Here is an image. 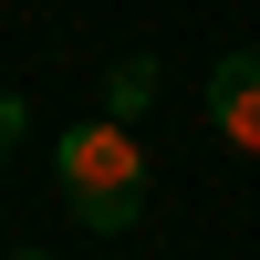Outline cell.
<instances>
[{
	"label": "cell",
	"mask_w": 260,
	"mask_h": 260,
	"mask_svg": "<svg viewBox=\"0 0 260 260\" xmlns=\"http://www.w3.org/2000/svg\"><path fill=\"white\" fill-rule=\"evenodd\" d=\"M146 104H156V62H146V52H125L115 73H104V115H125V125H136Z\"/></svg>",
	"instance_id": "obj_3"
},
{
	"label": "cell",
	"mask_w": 260,
	"mask_h": 260,
	"mask_svg": "<svg viewBox=\"0 0 260 260\" xmlns=\"http://www.w3.org/2000/svg\"><path fill=\"white\" fill-rule=\"evenodd\" d=\"M208 125L260 156V52H219L208 62Z\"/></svg>",
	"instance_id": "obj_2"
},
{
	"label": "cell",
	"mask_w": 260,
	"mask_h": 260,
	"mask_svg": "<svg viewBox=\"0 0 260 260\" xmlns=\"http://www.w3.org/2000/svg\"><path fill=\"white\" fill-rule=\"evenodd\" d=\"M0 260H42V250H0Z\"/></svg>",
	"instance_id": "obj_5"
},
{
	"label": "cell",
	"mask_w": 260,
	"mask_h": 260,
	"mask_svg": "<svg viewBox=\"0 0 260 260\" xmlns=\"http://www.w3.org/2000/svg\"><path fill=\"white\" fill-rule=\"evenodd\" d=\"M52 177H62V208L115 240V229H136V208H146V146H136L125 115L62 125V136H52Z\"/></svg>",
	"instance_id": "obj_1"
},
{
	"label": "cell",
	"mask_w": 260,
	"mask_h": 260,
	"mask_svg": "<svg viewBox=\"0 0 260 260\" xmlns=\"http://www.w3.org/2000/svg\"><path fill=\"white\" fill-rule=\"evenodd\" d=\"M21 125H31V104H21V94H0V156L21 146Z\"/></svg>",
	"instance_id": "obj_4"
}]
</instances>
